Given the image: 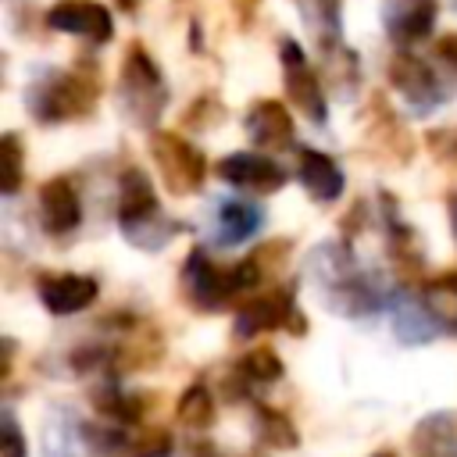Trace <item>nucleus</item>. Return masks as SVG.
Instances as JSON below:
<instances>
[{
  "label": "nucleus",
  "instance_id": "f257e3e1",
  "mask_svg": "<svg viewBox=\"0 0 457 457\" xmlns=\"http://www.w3.org/2000/svg\"><path fill=\"white\" fill-rule=\"evenodd\" d=\"M154 161L161 164L164 182L175 193H189L204 179V157L186 139H179V136H168V132L154 136Z\"/></svg>",
  "mask_w": 457,
  "mask_h": 457
},
{
  "label": "nucleus",
  "instance_id": "f03ea898",
  "mask_svg": "<svg viewBox=\"0 0 457 457\" xmlns=\"http://www.w3.org/2000/svg\"><path fill=\"white\" fill-rule=\"evenodd\" d=\"M186 289H189V296H193V303H200V307H218V303H225L236 289H243V282H239V268L236 271H221V268H214L200 250L196 253H189V264H186Z\"/></svg>",
  "mask_w": 457,
  "mask_h": 457
},
{
  "label": "nucleus",
  "instance_id": "7ed1b4c3",
  "mask_svg": "<svg viewBox=\"0 0 457 457\" xmlns=\"http://www.w3.org/2000/svg\"><path fill=\"white\" fill-rule=\"evenodd\" d=\"M218 175L232 186H243L253 193H275L286 182V171L275 161H268L264 154H232L218 164Z\"/></svg>",
  "mask_w": 457,
  "mask_h": 457
},
{
  "label": "nucleus",
  "instance_id": "20e7f679",
  "mask_svg": "<svg viewBox=\"0 0 457 457\" xmlns=\"http://www.w3.org/2000/svg\"><path fill=\"white\" fill-rule=\"evenodd\" d=\"M50 29L61 32H75V36H89V39H107L111 36V14L100 4L89 0H64L46 14Z\"/></svg>",
  "mask_w": 457,
  "mask_h": 457
},
{
  "label": "nucleus",
  "instance_id": "39448f33",
  "mask_svg": "<svg viewBox=\"0 0 457 457\" xmlns=\"http://www.w3.org/2000/svg\"><path fill=\"white\" fill-rule=\"evenodd\" d=\"M382 21L396 43H414L432 29L436 0H386Z\"/></svg>",
  "mask_w": 457,
  "mask_h": 457
},
{
  "label": "nucleus",
  "instance_id": "423d86ee",
  "mask_svg": "<svg viewBox=\"0 0 457 457\" xmlns=\"http://www.w3.org/2000/svg\"><path fill=\"white\" fill-rule=\"evenodd\" d=\"M282 64H286L289 96L307 111L311 121H325V100H321L318 82H314V75H311V68H307V61H303V54H300L296 43H286L282 46Z\"/></svg>",
  "mask_w": 457,
  "mask_h": 457
},
{
  "label": "nucleus",
  "instance_id": "0eeeda50",
  "mask_svg": "<svg viewBox=\"0 0 457 457\" xmlns=\"http://www.w3.org/2000/svg\"><path fill=\"white\" fill-rule=\"evenodd\" d=\"M118 218L125 236H136V228H150V221H157V200L150 182L139 171H129L121 179V204H118Z\"/></svg>",
  "mask_w": 457,
  "mask_h": 457
},
{
  "label": "nucleus",
  "instance_id": "6e6552de",
  "mask_svg": "<svg viewBox=\"0 0 457 457\" xmlns=\"http://www.w3.org/2000/svg\"><path fill=\"white\" fill-rule=\"evenodd\" d=\"M39 300L50 314H75L96 300V282L86 275H57L39 286Z\"/></svg>",
  "mask_w": 457,
  "mask_h": 457
},
{
  "label": "nucleus",
  "instance_id": "1a4fd4ad",
  "mask_svg": "<svg viewBox=\"0 0 457 457\" xmlns=\"http://www.w3.org/2000/svg\"><path fill=\"white\" fill-rule=\"evenodd\" d=\"M36 111L43 121H57V118H71L86 107V86L71 75H57L50 86H39L36 93Z\"/></svg>",
  "mask_w": 457,
  "mask_h": 457
},
{
  "label": "nucleus",
  "instance_id": "9d476101",
  "mask_svg": "<svg viewBox=\"0 0 457 457\" xmlns=\"http://www.w3.org/2000/svg\"><path fill=\"white\" fill-rule=\"evenodd\" d=\"M39 211H43V225L50 232H71L82 218V207H79V196L75 189L64 182V179H54L43 186L39 193Z\"/></svg>",
  "mask_w": 457,
  "mask_h": 457
},
{
  "label": "nucleus",
  "instance_id": "9b49d317",
  "mask_svg": "<svg viewBox=\"0 0 457 457\" xmlns=\"http://www.w3.org/2000/svg\"><path fill=\"white\" fill-rule=\"evenodd\" d=\"M414 450L418 457H457V421L450 414H428L414 428Z\"/></svg>",
  "mask_w": 457,
  "mask_h": 457
},
{
  "label": "nucleus",
  "instance_id": "f8f14e48",
  "mask_svg": "<svg viewBox=\"0 0 457 457\" xmlns=\"http://www.w3.org/2000/svg\"><path fill=\"white\" fill-rule=\"evenodd\" d=\"M246 129H250L253 143H261V146H286V139L293 136V125H289L286 107L275 104V100L257 104L250 111V118H246Z\"/></svg>",
  "mask_w": 457,
  "mask_h": 457
},
{
  "label": "nucleus",
  "instance_id": "ddd939ff",
  "mask_svg": "<svg viewBox=\"0 0 457 457\" xmlns=\"http://www.w3.org/2000/svg\"><path fill=\"white\" fill-rule=\"evenodd\" d=\"M300 179H303L307 193L318 196V200H336V196L343 193V175H339V168H336L325 154H318V150H303V154H300Z\"/></svg>",
  "mask_w": 457,
  "mask_h": 457
},
{
  "label": "nucleus",
  "instance_id": "4468645a",
  "mask_svg": "<svg viewBox=\"0 0 457 457\" xmlns=\"http://www.w3.org/2000/svg\"><path fill=\"white\" fill-rule=\"evenodd\" d=\"M261 225V207L250 200H225L218 207V239L225 246H236L243 239H250Z\"/></svg>",
  "mask_w": 457,
  "mask_h": 457
},
{
  "label": "nucleus",
  "instance_id": "2eb2a0df",
  "mask_svg": "<svg viewBox=\"0 0 457 457\" xmlns=\"http://www.w3.org/2000/svg\"><path fill=\"white\" fill-rule=\"evenodd\" d=\"M286 318H289V300H286V296L253 300V303H246V307L236 314V336H239V339H250V336H257V332L278 328Z\"/></svg>",
  "mask_w": 457,
  "mask_h": 457
},
{
  "label": "nucleus",
  "instance_id": "dca6fc26",
  "mask_svg": "<svg viewBox=\"0 0 457 457\" xmlns=\"http://www.w3.org/2000/svg\"><path fill=\"white\" fill-rule=\"evenodd\" d=\"M436 328H439V321L432 318V311L425 307V300L421 303L400 300V307H396V336L403 343H428L436 336Z\"/></svg>",
  "mask_w": 457,
  "mask_h": 457
},
{
  "label": "nucleus",
  "instance_id": "f3484780",
  "mask_svg": "<svg viewBox=\"0 0 457 457\" xmlns=\"http://www.w3.org/2000/svg\"><path fill=\"white\" fill-rule=\"evenodd\" d=\"M393 79H396V86L403 89V96L418 100V89H421V100L436 104V75H432L421 61H414V57L400 61V64L393 68Z\"/></svg>",
  "mask_w": 457,
  "mask_h": 457
},
{
  "label": "nucleus",
  "instance_id": "a211bd4d",
  "mask_svg": "<svg viewBox=\"0 0 457 457\" xmlns=\"http://www.w3.org/2000/svg\"><path fill=\"white\" fill-rule=\"evenodd\" d=\"M425 307L432 311V318H436L443 328L457 332V275L432 282V286L425 289Z\"/></svg>",
  "mask_w": 457,
  "mask_h": 457
},
{
  "label": "nucleus",
  "instance_id": "6ab92c4d",
  "mask_svg": "<svg viewBox=\"0 0 457 457\" xmlns=\"http://www.w3.org/2000/svg\"><path fill=\"white\" fill-rule=\"evenodd\" d=\"M43 457H79V439L71 428V418L57 414L43 428Z\"/></svg>",
  "mask_w": 457,
  "mask_h": 457
},
{
  "label": "nucleus",
  "instance_id": "aec40b11",
  "mask_svg": "<svg viewBox=\"0 0 457 457\" xmlns=\"http://www.w3.org/2000/svg\"><path fill=\"white\" fill-rule=\"evenodd\" d=\"M214 418V403H211V393L204 386H189L179 400V421L189 425V428H207Z\"/></svg>",
  "mask_w": 457,
  "mask_h": 457
},
{
  "label": "nucleus",
  "instance_id": "412c9836",
  "mask_svg": "<svg viewBox=\"0 0 457 457\" xmlns=\"http://www.w3.org/2000/svg\"><path fill=\"white\" fill-rule=\"evenodd\" d=\"M239 368H243V375L253 378V382H275V378L282 375V361H278L271 350H264V346L253 350V353H246Z\"/></svg>",
  "mask_w": 457,
  "mask_h": 457
},
{
  "label": "nucleus",
  "instance_id": "4be33fe9",
  "mask_svg": "<svg viewBox=\"0 0 457 457\" xmlns=\"http://www.w3.org/2000/svg\"><path fill=\"white\" fill-rule=\"evenodd\" d=\"M261 425H264L261 432H264V439L271 446H296V432L278 411H261Z\"/></svg>",
  "mask_w": 457,
  "mask_h": 457
},
{
  "label": "nucleus",
  "instance_id": "5701e85b",
  "mask_svg": "<svg viewBox=\"0 0 457 457\" xmlns=\"http://www.w3.org/2000/svg\"><path fill=\"white\" fill-rule=\"evenodd\" d=\"M0 150H4V193H14L18 189V179H21V150H18V139L14 136H4Z\"/></svg>",
  "mask_w": 457,
  "mask_h": 457
},
{
  "label": "nucleus",
  "instance_id": "b1692460",
  "mask_svg": "<svg viewBox=\"0 0 457 457\" xmlns=\"http://www.w3.org/2000/svg\"><path fill=\"white\" fill-rule=\"evenodd\" d=\"M129 457H171V436L154 428V432H143L139 443H132V453Z\"/></svg>",
  "mask_w": 457,
  "mask_h": 457
},
{
  "label": "nucleus",
  "instance_id": "393cba45",
  "mask_svg": "<svg viewBox=\"0 0 457 457\" xmlns=\"http://www.w3.org/2000/svg\"><path fill=\"white\" fill-rule=\"evenodd\" d=\"M0 453L4 457H25L29 453L25 450V436H21V428L14 425L11 414H4V425H0Z\"/></svg>",
  "mask_w": 457,
  "mask_h": 457
},
{
  "label": "nucleus",
  "instance_id": "a878e982",
  "mask_svg": "<svg viewBox=\"0 0 457 457\" xmlns=\"http://www.w3.org/2000/svg\"><path fill=\"white\" fill-rule=\"evenodd\" d=\"M439 57H446L450 64H457V36H450V39L439 43Z\"/></svg>",
  "mask_w": 457,
  "mask_h": 457
},
{
  "label": "nucleus",
  "instance_id": "bb28decb",
  "mask_svg": "<svg viewBox=\"0 0 457 457\" xmlns=\"http://www.w3.org/2000/svg\"><path fill=\"white\" fill-rule=\"evenodd\" d=\"M453 236H457V196H453Z\"/></svg>",
  "mask_w": 457,
  "mask_h": 457
},
{
  "label": "nucleus",
  "instance_id": "cd10ccee",
  "mask_svg": "<svg viewBox=\"0 0 457 457\" xmlns=\"http://www.w3.org/2000/svg\"><path fill=\"white\" fill-rule=\"evenodd\" d=\"M375 457H393V453H375Z\"/></svg>",
  "mask_w": 457,
  "mask_h": 457
},
{
  "label": "nucleus",
  "instance_id": "c85d7f7f",
  "mask_svg": "<svg viewBox=\"0 0 457 457\" xmlns=\"http://www.w3.org/2000/svg\"><path fill=\"white\" fill-rule=\"evenodd\" d=\"M207 457H221V453H207Z\"/></svg>",
  "mask_w": 457,
  "mask_h": 457
}]
</instances>
